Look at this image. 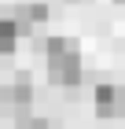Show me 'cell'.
<instances>
[{"label":"cell","mask_w":125,"mask_h":129,"mask_svg":"<svg viewBox=\"0 0 125 129\" xmlns=\"http://www.w3.org/2000/svg\"><path fill=\"white\" fill-rule=\"evenodd\" d=\"M48 81H55V85H77L81 81V55H52L48 59Z\"/></svg>","instance_id":"cell-3"},{"label":"cell","mask_w":125,"mask_h":129,"mask_svg":"<svg viewBox=\"0 0 125 129\" xmlns=\"http://www.w3.org/2000/svg\"><path fill=\"white\" fill-rule=\"evenodd\" d=\"M19 129H52V122L48 118H22Z\"/></svg>","instance_id":"cell-6"},{"label":"cell","mask_w":125,"mask_h":129,"mask_svg":"<svg viewBox=\"0 0 125 129\" xmlns=\"http://www.w3.org/2000/svg\"><path fill=\"white\" fill-rule=\"evenodd\" d=\"M44 52H48V59L52 55H81V44L74 37H48L44 41Z\"/></svg>","instance_id":"cell-5"},{"label":"cell","mask_w":125,"mask_h":129,"mask_svg":"<svg viewBox=\"0 0 125 129\" xmlns=\"http://www.w3.org/2000/svg\"><path fill=\"white\" fill-rule=\"evenodd\" d=\"M92 100H96L99 118H121L125 114V85H118V81H99Z\"/></svg>","instance_id":"cell-2"},{"label":"cell","mask_w":125,"mask_h":129,"mask_svg":"<svg viewBox=\"0 0 125 129\" xmlns=\"http://www.w3.org/2000/svg\"><path fill=\"white\" fill-rule=\"evenodd\" d=\"M114 4H125V0H114Z\"/></svg>","instance_id":"cell-8"},{"label":"cell","mask_w":125,"mask_h":129,"mask_svg":"<svg viewBox=\"0 0 125 129\" xmlns=\"http://www.w3.org/2000/svg\"><path fill=\"white\" fill-rule=\"evenodd\" d=\"M29 103H33V81H29V74H15L11 81L0 85V107L8 114H22Z\"/></svg>","instance_id":"cell-1"},{"label":"cell","mask_w":125,"mask_h":129,"mask_svg":"<svg viewBox=\"0 0 125 129\" xmlns=\"http://www.w3.org/2000/svg\"><path fill=\"white\" fill-rule=\"evenodd\" d=\"M11 52H15V41L0 33V55H11Z\"/></svg>","instance_id":"cell-7"},{"label":"cell","mask_w":125,"mask_h":129,"mask_svg":"<svg viewBox=\"0 0 125 129\" xmlns=\"http://www.w3.org/2000/svg\"><path fill=\"white\" fill-rule=\"evenodd\" d=\"M4 15L26 22V26H37V22H48V4H8Z\"/></svg>","instance_id":"cell-4"}]
</instances>
